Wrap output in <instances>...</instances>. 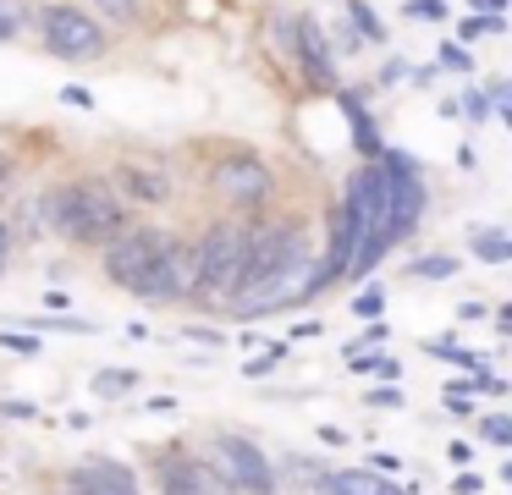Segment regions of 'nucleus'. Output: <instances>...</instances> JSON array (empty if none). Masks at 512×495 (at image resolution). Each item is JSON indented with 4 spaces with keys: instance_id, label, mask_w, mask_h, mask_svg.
I'll return each mask as SVG.
<instances>
[{
    "instance_id": "obj_4",
    "label": "nucleus",
    "mask_w": 512,
    "mask_h": 495,
    "mask_svg": "<svg viewBox=\"0 0 512 495\" xmlns=\"http://www.w3.org/2000/svg\"><path fill=\"white\" fill-rule=\"evenodd\" d=\"M320 292V264L309 259V253H292L281 270H270L259 286H248L243 297H232V308L243 319H259V314H276V308H292L303 303V297Z\"/></svg>"
},
{
    "instance_id": "obj_28",
    "label": "nucleus",
    "mask_w": 512,
    "mask_h": 495,
    "mask_svg": "<svg viewBox=\"0 0 512 495\" xmlns=\"http://www.w3.org/2000/svg\"><path fill=\"white\" fill-rule=\"evenodd\" d=\"M380 308H386V297H380V292H364V297H358V314H380Z\"/></svg>"
},
{
    "instance_id": "obj_7",
    "label": "nucleus",
    "mask_w": 512,
    "mask_h": 495,
    "mask_svg": "<svg viewBox=\"0 0 512 495\" xmlns=\"http://www.w3.org/2000/svg\"><path fill=\"white\" fill-rule=\"evenodd\" d=\"M215 473H221L232 490L276 495V473H270V457H265V451H259L248 435H221V440H215Z\"/></svg>"
},
{
    "instance_id": "obj_22",
    "label": "nucleus",
    "mask_w": 512,
    "mask_h": 495,
    "mask_svg": "<svg viewBox=\"0 0 512 495\" xmlns=\"http://www.w3.org/2000/svg\"><path fill=\"white\" fill-rule=\"evenodd\" d=\"M441 66H446V72H468V50H463V44H446Z\"/></svg>"
},
{
    "instance_id": "obj_12",
    "label": "nucleus",
    "mask_w": 512,
    "mask_h": 495,
    "mask_svg": "<svg viewBox=\"0 0 512 495\" xmlns=\"http://www.w3.org/2000/svg\"><path fill=\"white\" fill-rule=\"evenodd\" d=\"M72 495H138L133 473L116 468V462H83L72 473Z\"/></svg>"
},
{
    "instance_id": "obj_27",
    "label": "nucleus",
    "mask_w": 512,
    "mask_h": 495,
    "mask_svg": "<svg viewBox=\"0 0 512 495\" xmlns=\"http://www.w3.org/2000/svg\"><path fill=\"white\" fill-rule=\"evenodd\" d=\"M463 110H468V121H485V110H490V105H485V94H468V99H463Z\"/></svg>"
},
{
    "instance_id": "obj_8",
    "label": "nucleus",
    "mask_w": 512,
    "mask_h": 495,
    "mask_svg": "<svg viewBox=\"0 0 512 495\" xmlns=\"http://www.w3.org/2000/svg\"><path fill=\"white\" fill-rule=\"evenodd\" d=\"M210 182H215V193H221L232 209H265L270 193H276L265 160H254V154H226V160L215 165Z\"/></svg>"
},
{
    "instance_id": "obj_3",
    "label": "nucleus",
    "mask_w": 512,
    "mask_h": 495,
    "mask_svg": "<svg viewBox=\"0 0 512 495\" xmlns=\"http://www.w3.org/2000/svg\"><path fill=\"white\" fill-rule=\"evenodd\" d=\"M380 154V176H386V209H380V242H386V253L397 248L402 237H408L413 226H419V215H424V182H419V171H413L402 154H391V149H375Z\"/></svg>"
},
{
    "instance_id": "obj_13",
    "label": "nucleus",
    "mask_w": 512,
    "mask_h": 495,
    "mask_svg": "<svg viewBox=\"0 0 512 495\" xmlns=\"http://www.w3.org/2000/svg\"><path fill=\"white\" fill-rule=\"evenodd\" d=\"M116 187L122 193H133L138 204H166L171 198V182H166V171H155V165H116Z\"/></svg>"
},
{
    "instance_id": "obj_23",
    "label": "nucleus",
    "mask_w": 512,
    "mask_h": 495,
    "mask_svg": "<svg viewBox=\"0 0 512 495\" xmlns=\"http://www.w3.org/2000/svg\"><path fill=\"white\" fill-rule=\"evenodd\" d=\"M61 105H72V110H94V94H89V88H61Z\"/></svg>"
},
{
    "instance_id": "obj_6",
    "label": "nucleus",
    "mask_w": 512,
    "mask_h": 495,
    "mask_svg": "<svg viewBox=\"0 0 512 495\" xmlns=\"http://www.w3.org/2000/svg\"><path fill=\"white\" fill-rule=\"evenodd\" d=\"M39 28H45L50 55H61V61H94L105 50V28L78 6H50Z\"/></svg>"
},
{
    "instance_id": "obj_25",
    "label": "nucleus",
    "mask_w": 512,
    "mask_h": 495,
    "mask_svg": "<svg viewBox=\"0 0 512 495\" xmlns=\"http://www.w3.org/2000/svg\"><path fill=\"white\" fill-rule=\"evenodd\" d=\"M17 33V6L12 0H0V39H12Z\"/></svg>"
},
{
    "instance_id": "obj_10",
    "label": "nucleus",
    "mask_w": 512,
    "mask_h": 495,
    "mask_svg": "<svg viewBox=\"0 0 512 495\" xmlns=\"http://www.w3.org/2000/svg\"><path fill=\"white\" fill-rule=\"evenodd\" d=\"M292 253H303V237H298V226H265V231H248L243 275H237V292H232V297H243L248 286H259L270 270H281V264H287Z\"/></svg>"
},
{
    "instance_id": "obj_24",
    "label": "nucleus",
    "mask_w": 512,
    "mask_h": 495,
    "mask_svg": "<svg viewBox=\"0 0 512 495\" xmlns=\"http://www.w3.org/2000/svg\"><path fill=\"white\" fill-rule=\"evenodd\" d=\"M485 435L496 440V446H507V440H512V424H507V418L496 413V418H485Z\"/></svg>"
},
{
    "instance_id": "obj_5",
    "label": "nucleus",
    "mask_w": 512,
    "mask_h": 495,
    "mask_svg": "<svg viewBox=\"0 0 512 495\" xmlns=\"http://www.w3.org/2000/svg\"><path fill=\"white\" fill-rule=\"evenodd\" d=\"M166 242L171 237H166V231H155V226H122L111 242H105V275L133 292V286L149 275V264L166 253Z\"/></svg>"
},
{
    "instance_id": "obj_16",
    "label": "nucleus",
    "mask_w": 512,
    "mask_h": 495,
    "mask_svg": "<svg viewBox=\"0 0 512 495\" xmlns=\"http://www.w3.org/2000/svg\"><path fill=\"white\" fill-rule=\"evenodd\" d=\"M468 242H474V253L485 264H507L512 259V237H507V231H474Z\"/></svg>"
},
{
    "instance_id": "obj_19",
    "label": "nucleus",
    "mask_w": 512,
    "mask_h": 495,
    "mask_svg": "<svg viewBox=\"0 0 512 495\" xmlns=\"http://www.w3.org/2000/svg\"><path fill=\"white\" fill-rule=\"evenodd\" d=\"M100 11H105V17H116V22H133L138 17V0H100Z\"/></svg>"
},
{
    "instance_id": "obj_30",
    "label": "nucleus",
    "mask_w": 512,
    "mask_h": 495,
    "mask_svg": "<svg viewBox=\"0 0 512 495\" xmlns=\"http://www.w3.org/2000/svg\"><path fill=\"white\" fill-rule=\"evenodd\" d=\"M0 341H6L12 352H34V336H0Z\"/></svg>"
},
{
    "instance_id": "obj_21",
    "label": "nucleus",
    "mask_w": 512,
    "mask_h": 495,
    "mask_svg": "<svg viewBox=\"0 0 512 495\" xmlns=\"http://www.w3.org/2000/svg\"><path fill=\"white\" fill-rule=\"evenodd\" d=\"M408 17H419V22H435V17H446V6H441V0H413V6H408Z\"/></svg>"
},
{
    "instance_id": "obj_15",
    "label": "nucleus",
    "mask_w": 512,
    "mask_h": 495,
    "mask_svg": "<svg viewBox=\"0 0 512 495\" xmlns=\"http://www.w3.org/2000/svg\"><path fill=\"white\" fill-rule=\"evenodd\" d=\"M292 33H298V50H303L309 77H314V83H331V50H325V39H320V22L298 17V22H292Z\"/></svg>"
},
{
    "instance_id": "obj_17",
    "label": "nucleus",
    "mask_w": 512,
    "mask_h": 495,
    "mask_svg": "<svg viewBox=\"0 0 512 495\" xmlns=\"http://www.w3.org/2000/svg\"><path fill=\"white\" fill-rule=\"evenodd\" d=\"M94 391H100V396H127V391H133V369H122V374H94Z\"/></svg>"
},
{
    "instance_id": "obj_11",
    "label": "nucleus",
    "mask_w": 512,
    "mask_h": 495,
    "mask_svg": "<svg viewBox=\"0 0 512 495\" xmlns=\"http://www.w3.org/2000/svg\"><path fill=\"white\" fill-rule=\"evenodd\" d=\"M160 495H226L221 473L204 468V462H166L160 468Z\"/></svg>"
},
{
    "instance_id": "obj_1",
    "label": "nucleus",
    "mask_w": 512,
    "mask_h": 495,
    "mask_svg": "<svg viewBox=\"0 0 512 495\" xmlns=\"http://www.w3.org/2000/svg\"><path fill=\"white\" fill-rule=\"evenodd\" d=\"M45 209H50V226H56L61 237L89 242V248H105V242L127 226V220H122V198H116L111 187H100V182L56 187V193L45 198Z\"/></svg>"
},
{
    "instance_id": "obj_18",
    "label": "nucleus",
    "mask_w": 512,
    "mask_h": 495,
    "mask_svg": "<svg viewBox=\"0 0 512 495\" xmlns=\"http://www.w3.org/2000/svg\"><path fill=\"white\" fill-rule=\"evenodd\" d=\"M358 374H380V380H397V358H358Z\"/></svg>"
},
{
    "instance_id": "obj_2",
    "label": "nucleus",
    "mask_w": 512,
    "mask_h": 495,
    "mask_svg": "<svg viewBox=\"0 0 512 495\" xmlns=\"http://www.w3.org/2000/svg\"><path fill=\"white\" fill-rule=\"evenodd\" d=\"M243 253H248V226L221 220L193 242V297L204 303H232L237 275H243Z\"/></svg>"
},
{
    "instance_id": "obj_26",
    "label": "nucleus",
    "mask_w": 512,
    "mask_h": 495,
    "mask_svg": "<svg viewBox=\"0 0 512 495\" xmlns=\"http://www.w3.org/2000/svg\"><path fill=\"white\" fill-rule=\"evenodd\" d=\"M353 17H358V28H364V33H369V39H380V22H375V17H369V6H358V0H353Z\"/></svg>"
},
{
    "instance_id": "obj_9",
    "label": "nucleus",
    "mask_w": 512,
    "mask_h": 495,
    "mask_svg": "<svg viewBox=\"0 0 512 495\" xmlns=\"http://www.w3.org/2000/svg\"><path fill=\"white\" fill-rule=\"evenodd\" d=\"M133 297H144V303H182V297H193V248L188 242L171 237L166 253L149 264V275L133 286Z\"/></svg>"
},
{
    "instance_id": "obj_20",
    "label": "nucleus",
    "mask_w": 512,
    "mask_h": 495,
    "mask_svg": "<svg viewBox=\"0 0 512 495\" xmlns=\"http://www.w3.org/2000/svg\"><path fill=\"white\" fill-rule=\"evenodd\" d=\"M457 270V259H446V253H435V259H419V275H435V281H441V275H452Z\"/></svg>"
},
{
    "instance_id": "obj_14",
    "label": "nucleus",
    "mask_w": 512,
    "mask_h": 495,
    "mask_svg": "<svg viewBox=\"0 0 512 495\" xmlns=\"http://www.w3.org/2000/svg\"><path fill=\"white\" fill-rule=\"evenodd\" d=\"M325 495H408V490L380 479V473H369V468H342L325 479Z\"/></svg>"
},
{
    "instance_id": "obj_31",
    "label": "nucleus",
    "mask_w": 512,
    "mask_h": 495,
    "mask_svg": "<svg viewBox=\"0 0 512 495\" xmlns=\"http://www.w3.org/2000/svg\"><path fill=\"white\" fill-rule=\"evenodd\" d=\"M6 176H12V165L0 160V198H6Z\"/></svg>"
},
{
    "instance_id": "obj_29",
    "label": "nucleus",
    "mask_w": 512,
    "mask_h": 495,
    "mask_svg": "<svg viewBox=\"0 0 512 495\" xmlns=\"http://www.w3.org/2000/svg\"><path fill=\"white\" fill-rule=\"evenodd\" d=\"M6 259H12V231L0 226V275H6Z\"/></svg>"
},
{
    "instance_id": "obj_32",
    "label": "nucleus",
    "mask_w": 512,
    "mask_h": 495,
    "mask_svg": "<svg viewBox=\"0 0 512 495\" xmlns=\"http://www.w3.org/2000/svg\"><path fill=\"white\" fill-rule=\"evenodd\" d=\"M474 6H485V11H501V0H474Z\"/></svg>"
}]
</instances>
